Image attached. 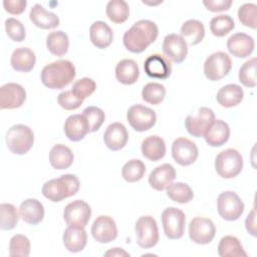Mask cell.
I'll return each mask as SVG.
<instances>
[{"label":"cell","mask_w":257,"mask_h":257,"mask_svg":"<svg viewBox=\"0 0 257 257\" xmlns=\"http://www.w3.org/2000/svg\"><path fill=\"white\" fill-rule=\"evenodd\" d=\"M166 96V88L159 82H149L142 90V98L151 104L157 105L161 103Z\"/></svg>","instance_id":"obj_41"},{"label":"cell","mask_w":257,"mask_h":257,"mask_svg":"<svg viewBox=\"0 0 257 257\" xmlns=\"http://www.w3.org/2000/svg\"><path fill=\"white\" fill-rule=\"evenodd\" d=\"M30 21L40 29H53L59 25L58 16L50 11H47L42 5L35 4L29 12Z\"/></svg>","instance_id":"obj_25"},{"label":"cell","mask_w":257,"mask_h":257,"mask_svg":"<svg viewBox=\"0 0 257 257\" xmlns=\"http://www.w3.org/2000/svg\"><path fill=\"white\" fill-rule=\"evenodd\" d=\"M162 48L166 57L175 63L183 62L188 54L187 42L181 35L176 33L165 36Z\"/></svg>","instance_id":"obj_17"},{"label":"cell","mask_w":257,"mask_h":257,"mask_svg":"<svg viewBox=\"0 0 257 257\" xmlns=\"http://www.w3.org/2000/svg\"><path fill=\"white\" fill-rule=\"evenodd\" d=\"M215 120L214 111L206 106L200 107L196 115H188L185 120V126L187 132L195 137L201 138L205 136L206 132Z\"/></svg>","instance_id":"obj_13"},{"label":"cell","mask_w":257,"mask_h":257,"mask_svg":"<svg viewBox=\"0 0 257 257\" xmlns=\"http://www.w3.org/2000/svg\"><path fill=\"white\" fill-rule=\"evenodd\" d=\"M89 132V124L82 113L69 115L64 122V134L69 141L79 142Z\"/></svg>","instance_id":"obj_21"},{"label":"cell","mask_w":257,"mask_h":257,"mask_svg":"<svg viewBox=\"0 0 257 257\" xmlns=\"http://www.w3.org/2000/svg\"><path fill=\"white\" fill-rule=\"evenodd\" d=\"M199 156L197 145L187 138H178L172 145V157L180 166H190Z\"/></svg>","instance_id":"obj_14"},{"label":"cell","mask_w":257,"mask_h":257,"mask_svg":"<svg viewBox=\"0 0 257 257\" xmlns=\"http://www.w3.org/2000/svg\"><path fill=\"white\" fill-rule=\"evenodd\" d=\"M126 119L130 125L137 132L151 130L157 120L155 110L143 104L132 105L126 112Z\"/></svg>","instance_id":"obj_10"},{"label":"cell","mask_w":257,"mask_h":257,"mask_svg":"<svg viewBox=\"0 0 257 257\" xmlns=\"http://www.w3.org/2000/svg\"><path fill=\"white\" fill-rule=\"evenodd\" d=\"M128 141V133L125 126L120 122H112L110 123L104 134H103V142L104 145L113 152L119 151L125 147Z\"/></svg>","instance_id":"obj_20"},{"label":"cell","mask_w":257,"mask_h":257,"mask_svg":"<svg viewBox=\"0 0 257 257\" xmlns=\"http://www.w3.org/2000/svg\"><path fill=\"white\" fill-rule=\"evenodd\" d=\"M245 227L247 232L252 235L253 237L256 236V209L255 207L252 208L251 212L248 214L245 220Z\"/></svg>","instance_id":"obj_51"},{"label":"cell","mask_w":257,"mask_h":257,"mask_svg":"<svg viewBox=\"0 0 257 257\" xmlns=\"http://www.w3.org/2000/svg\"><path fill=\"white\" fill-rule=\"evenodd\" d=\"M255 47V42L252 36L237 32L231 35L227 40V48L229 52L237 58H246L253 51Z\"/></svg>","instance_id":"obj_19"},{"label":"cell","mask_w":257,"mask_h":257,"mask_svg":"<svg viewBox=\"0 0 257 257\" xmlns=\"http://www.w3.org/2000/svg\"><path fill=\"white\" fill-rule=\"evenodd\" d=\"M31 245L29 239L22 234H16L12 236L9 242V255L11 257L21 256L28 257L30 254Z\"/></svg>","instance_id":"obj_43"},{"label":"cell","mask_w":257,"mask_h":257,"mask_svg":"<svg viewBox=\"0 0 257 257\" xmlns=\"http://www.w3.org/2000/svg\"><path fill=\"white\" fill-rule=\"evenodd\" d=\"M57 102L66 110H74L82 104L83 100L76 97L71 90H64L58 94Z\"/></svg>","instance_id":"obj_48"},{"label":"cell","mask_w":257,"mask_h":257,"mask_svg":"<svg viewBox=\"0 0 257 257\" xmlns=\"http://www.w3.org/2000/svg\"><path fill=\"white\" fill-rule=\"evenodd\" d=\"M176 178L175 168L171 164H163L155 168L149 176V184L156 191H164Z\"/></svg>","instance_id":"obj_22"},{"label":"cell","mask_w":257,"mask_h":257,"mask_svg":"<svg viewBox=\"0 0 257 257\" xmlns=\"http://www.w3.org/2000/svg\"><path fill=\"white\" fill-rule=\"evenodd\" d=\"M91 217V208L83 200L68 203L63 210V219L67 226L85 227Z\"/></svg>","instance_id":"obj_11"},{"label":"cell","mask_w":257,"mask_h":257,"mask_svg":"<svg viewBox=\"0 0 257 257\" xmlns=\"http://www.w3.org/2000/svg\"><path fill=\"white\" fill-rule=\"evenodd\" d=\"M64 247L72 253L82 251L87 243V234L83 227L67 226L62 235Z\"/></svg>","instance_id":"obj_23"},{"label":"cell","mask_w":257,"mask_h":257,"mask_svg":"<svg viewBox=\"0 0 257 257\" xmlns=\"http://www.w3.org/2000/svg\"><path fill=\"white\" fill-rule=\"evenodd\" d=\"M47 49L55 56H63L69 47L68 35L62 30L50 32L46 37Z\"/></svg>","instance_id":"obj_34"},{"label":"cell","mask_w":257,"mask_h":257,"mask_svg":"<svg viewBox=\"0 0 257 257\" xmlns=\"http://www.w3.org/2000/svg\"><path fill=\"white\" fill-rule=\"evenodd\" d=\"M26 100L24 87L15 82H8L0 87L1 109H13L22 106Z\"/></svg>","instance_id":"obj_15"},{"label":"cell","mask_w":257,"mask_h":257,"mask_svg":"<svg viewBox=\"0 0 257 257\" xmlns=\"http://www.w3.org/2000/svg\"><path fill=\"white\" fill-rule=\"evenodd\" d=\"M137 244L143 249L156 246L159 242V229L156 220L152 216L140 217L135 226Z\"/></svg>","instance_id":"obj_8"},{"label":"cell","mask_w":257,"mask_h":257,"mask_svg":"<svg viewBox=\"0 0 257 257\" xmlns=\"http://www.w3.org/2000/svg\"><path fill=\"white\" fill-rule=\"evenodd\" d=\"M75 74L73 63L66 59H60L45 65L41 71L40 78L46 87L61 89L74 79Z\"/></svg>","instance_id":"obj_2"},{"label":"cell","mask_w":257,"mask_h":257,"mask_svg":"<svg viewBox=\"0 0 257 257\" xmlns=\"http://www.w3.org/2000/svg\"><path fill=\"white\" fill-rule=\"evenodd\" d=\"M20 215L14 205L2 203L0 205V228L2 230H12L16 227Z\"/></svg>","instance_id":"obj_40"},{"label":"cell","mask_w":257,"mask_h":257,"mask_svg":"<svg viewBox=\"0 0 257 257\" xmlns=\"http://www.w3.org/2000/svg\"><path fill=\"white\" fill-rule=\"evenodd\" d=\"M27 5L26 0H4L3 6L5 11L12 15H19L25 11Z\"/></svg>","instance_id":"obj_49"},{"label":"cell","mask_w":257,"mask_h":257,"mask_svg":"<svg viewBox=\"0 0 257 257\" xmlns=\"http://www.w3.org/2000/svg\"><path fill=\"white\" fill-rule=\"evenodd\" d=\"M19 215L25 223L37 225L44 218V207L37 199H26L20 204Z\"/></svg>","instance_id":"obj_24"},{"label":"cell","mask_w":257,"mask_h":257,"mask_svg":"<svg viewBox=\"0 0 257 257\" xmlns=\"http://www.w3.org/2000/svg\"><path fill=\"white\" fill-rule=\"evenodd\" d=\"M167 196L174 202L180 204H187L191 202L194 198V193L188 184L177 182L172 183L168 186Z\"/></svg>","instance_id":"obj_37"},{"label":"cell","mask_w":257,"mask_h":257,"mask_svg":"<svg viewBox=\"0 0 257 257\" xmlns=\"http://www.w3.org/2000/svg\"><path fill=\"white\" fill-rule=\"evenodd\" d=\"M230 134V126L225 120L215 119L206 132L204 139L211 147H221L228 142Z\"/></svg>","instance_id":"obj_26"},{"label":"cell","mask_w":257,"mask_h":257,"mask_svg":"<svg viewBox=\"0 0 257 257\" xmlns=\"http://www.w3.org/2000/svg\"><path fill=\"white\" fill-rule=\"evenodd\" d=\"M244 203L233 191H225L218 196L217 210L220 217L226 221L238 220L244 212Z\"/></svg>","instance_id":"obj_6"},{"label":"cell","mask_w":257,"mask_h":257,"mask_svg":"<svg viewBox=\"0 0 257 257\" xmlns=\"http://www.w3.org/2000/svg\"><path fill=\"white\" fill-rule=\"evenodd\" d=\"M34 143L32 130L25 124L12 125L6 134V145L11 153L24 155L30 151Z\"/></svg>","instance_id":"obj_4"},{"label":"cell","mask_w":257,"mask_h":257,"mask_svg":"<svg viewBox=\"0 0 257 257\" xmlns=\"http://www.w3.org/2000/svg\"><path fill=\"white\" fill-rule=\"evenodd\" d=\"M80 187L78 178L72 174H65L56 179H51L42 186V195L51 202H60L74 196Z\"/></svg>","instance_id":"obj_3"},{"label":"cell","mask_w":257,"mask_h":257,"mask_svg":"<svg viewBox=\"0 0 257 257\" xmlns=\"http://www.w3.org/2000/svg\"><path fill=\"white\" fill-rule=\"evenodd\" d=\"M91 235L93 239L101 244L109 243L117 237V228L114 220L107 215L98 216L92 223Z\"/></svg>","instance_id":"obj_16"},{"label":"cell","mask_w":257,"mask_h":257,"mask_svg":"<svg viewBox=\"0 0 257 257\" xmlns=\"http://www.w3.org/2000/svg\"><path fill=\"white\" fill-rule=\"evenodd\" d=\"M144 69L148 76L158 79H166L171 75L172 64L169 59L161 54L149 55L144 62Z\"/></svg>","instance_id":"obj_18"},{"label":"cell","mask_w":257,"mask_h":257,"mask_svg":"<svg viewBox=\"0 0 257 257\" xmlns=\"http://www.w3.org/2000/svg\"><path fill=\"white\" fill-rule=\"evenodd\" d=\"M82 114L84 115V117L86 118L88 124H89V130L90 132H96L100 128V126L102 125L104 118H105V114L103 112V110L97 106H87L86 108L83 109Z\"/></svg>","instance_id":"obj_46"},{"label":"cell","mask_w":257,"mask_h":257,"mask_svg":"<svg viewBox=\"0 0 257 257\" xmlns=\"http://www.w3.org/2000/svg\"><path fill=\"white\" fill-rule=\"evenodd\" d=\"M105 13L110 21L120 24L127 20L130 16V7L123 0H110L106 5Z\"/></svg>","instance_id":"obj_36"},{"label":"cell","mask_w":257,"mask_h":257,"mask_svg":"<svg viewBox=\"0 0 257 257\" xmlns=\"http://www.w3.org/2000/svg\"><path fill=\"white\" fill-rule=\"evenodd\" d=\"M232 0H204V6L212 12H222L230 9Z\"/></svg>","instance_id":"obj_50"},{"label":"cell","mask_w":257,"mask_h":257,"mask_svg":"<svg viewBox=\"0 0 257 257\" xmlns=\"http://www.w3.org/2000/svg\"><path fill=\"white\" fill-rule=\"evenodd\" d=\"M239 21L246 27L257 28V5L254 3H245L238 9Z\"/></svg>","instance_id":"obj_44"},{"label":"cell","mask_w":257,"mask_h":257,"mask_svg":"<svg viewBox=\"0 0 257 257\" xmlns=\"http://www.w3.org/2000/svg\"><path fill=\"white\" fill-rule=\"evenodd\" d=\"M161 219L167 238L176 240L184 236L186 216L182 210L176 207H169L163 211Z\"/></svg>","instance_id":"obj_7"},{"label":"cell","mask_w":257,"mask_h":257,"mask_svg":"<svg viewBox=\"0 0 257 257\" xmlns=\"http://www.w3.org/2000/svg\"><path fill=\"white\" fill-rule=\"evenodd\" d=\"M95 89L96 83L92 78L82 77L73 83L71 91L76 97L83 100L89 95H91Z\"/></svg>","instance_id":"obj_45"},{"label":"cell","mask_w":257,"mask_h":257,"mask_svg":"<svg viewBox=\"0 0 257 257\" xmlns=\"http://www.w3.org/2000/svg\"><path fill=\"white\" fill-rule=\"evenodd\" d=\"M89 38L91 43L99 48L108 47L113 40V32L104 21H95L89 27Z\"/></svg>","instance_id":"obj_27"},{"label":"cell","mask_w":257,"mask_h":257,"mask_svg":"<svg viewBox=\"0 0 257 257\" xmlns=\"http://www.w3.org/2000/svg\"><path fill=\"white\" fill-rule=\"evenodd\" d=\"M158 34L159 28L155 22L151 20H139L124 32L122 42L128 51L141 53L156 41Z\"/></svg>","instance_id":"obj_1"},{"label":"cell","mask_w":257,"mask_h":257,"mask_svg":"<svg viewBox=\"0 0 257 257\" xmlns=\"http://www.w3.org/2000/svg\"><path fill=\"white\" fill-rule=\"evenodd\" d=\"M235 27L233 18L230 15H217L210 21V30L213 35L217 37H223L227 35Z\"/></svg>","instance_id":"obj_39"},{"label":"cell","mask_w":257,"mask_h":257,"mask_svg":"<svg viewBox=\"0 0 257 257\" xmlns=\"http://www.w3.org/2000/svg\"><path fill=\"white\" fill-rule=\"evenodd\" d=\"M146 173V166L139 159H132L126 162L121 169V176L124 181L135 183L143 179Z\"/></svg>","instance_id":"obj_38"},{"label":"cell","mask_w":257,"mask_h":257,"mask_svg":"<svg viewBox=\"0 0 257 257\" xmlns=\"http://www.w3.org/2000/svg\"><path fill=\"white\" fill-rule=\"evenodd\" d=\"M218 254L221 257H240L247 256L239 239L235 236L227 235L221 238L218 245Z\"/></svg>","instance_id":"obj_35"},{"label":"cell","mask_w":257,"mask_h":257,"mask_svg":"<svg viewBox=\"0 0 257 257\" xmlns=\"http://www.w3.org/2000/svg\"><path fill=\"white\" fill-rule=\"evenodd\" d=\"M244 97L243 88L235 83L222 86L216 95L218 103L223 107H233L239 104Z\"/></svg>","instance_id":"obj_29"},{"label":"cell","mask_w":257,"mask_h":257,"mask_svg":"<svg viewBox=\"0 0 257 257\" xmlns=\"http://www.w3.org/2000/svg\"><path fill=\"white\" fill-rule=\"evenodd\" d=\"M36 62L35 53L28 47H18L11 55L10 63L13 69L19 72H29Z\"/></svg>","instance_id":"obj_28"},{"label":"cell","mask_w":257,"mask_h":257,"mask_svg":"<svg viewBox=\"0 0 257 257\" xmlns=\"http://www.w3.org/2000/svg\"><path fill=\"white\" fill-rule=\"evenodd\" d=\"M49 163L55 170L68 169L73 163V153L64 145H54L49 152Z\"/></svg>","instance_id":"obj_32"},{"label":"cell","mask_w":257,"mask_h":257,"mask_svg":"<svg viewBox=\"0 0 257 257\" xmlns=\"http://www.w3.org/2000/svg\"><path fill=\"white\" fill-rule=\"evenodd\" d=\"M243 169V157L235 149L220 152L215 159V170L224 179L237 177Z\"/></svg>","instance_id":"obj_5"},{"label":"cell","mask_w":257,"mask_h":257,"mask_svg":"<svg viewBox=\"0 0 257 257\" xmlns=\"http://www.w3.org/2000/svg\"><path fill=\"white\" fill-rule=\"evenodd\" d=\"M232 68L230 56L223 52L217 51L209 55L204 62L205 76L212 81H217L229 74Z\"/></svg>","instance_id":"obj_9"},{"label":"cell","mask_w":257,"mask_h":257,"mask_svg":"<svg viewBox=\"0 0 257 257\" xmlns=\"http://www.w3.org/2000/svg\"><path fill=\"white\" fill-rule=\"evenodd\" d=\"M104 255L105 256H130V254L121 248H111L110 250L106 251Z\"/></svg>","instance_id":"obj_52"},{"label":"cell","mask_w":257,"mask_h":257,"mask_svg":"<svg viewBox=\"0 0 257 257\" xmlns=\"http://www.w3.org/2000/svg\"><path fill=\"white\" fill-rule=\"evenodd\" d=\"M143 156L152 162H158L166 155V143L159 136H150L142 142Z\"/></svg>","instance_id":"obj_30"},{"label":"cell","mask_w":257,"mask_h":257,"mask_svg":"<svg viewBox=\"0 0 257 257\" xmlns=\"http://www.w3.org/2000/svg\"><path fill=\"white\" fill-rule=\"evenodd\" d=\"M181 36L188 45H197L205 37L204 24L197 19H189L181 27Z\"/></svg>","instance_id":"obj_33"},{"label":"cell","mask_w":257,"mask_h":257,"mask_svg":"<svg viewBox=\"0 0 257 257\" xmlns=\"http://www.w3.org/2000/svg\"><path fill=\"white\" fill-rule=\"evenodd\" d=\"M5 30L8 37L15 42H21L26 37V30L24 25L18 19L13 17L7 18L5 20Z\"/></svg>","instance_id":"obj_47"},{"label":"cell","mask_w":257,"mask_h":257,"mask_svg":"<svg viewBox=\"0 0 257 257\" xmlns=\"http://www.w3.org/2000/svg\"><path fill=\"white\" fill-rule=\"evenodd\" d=\"M140 76V69L138 63L130 58L120 60L115 66L116 79L125 85H131L137 82Z\"/></svg>","instance_id":"obj_31"},{"label":"cell","mask_w":257,"mask_h":257,"mask_svg":"<svg viewBox=\"0 0 257 257\" xmlns=\"http://www.w3.org/2000/svg\"><path fill=\"white\" fill-rule=\"evenodd\" d=\"M256 66H257V58L252 57L246 62H244L240 67L238 77H239V81L244 86L252 88L257 85Z\"/></svg>","instance_id":"obj_42"},{"label":"cell","mask_w":257,"mask_h":257,"mask_svg":"<svg viewBox=\"0 0 257 257\" xmlns=\"http://www.w3.org/2000/svg\"><path fill=\"white\" fill-rule=\"evenodd\" d=\"M215 234L216 227L211 219L195 217L189 224V237L196 244H209L214 239Z\"/></svg>","instance_id":"obj_12"}]
</instances>
